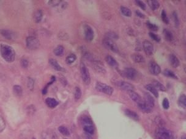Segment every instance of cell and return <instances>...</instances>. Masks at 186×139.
Segmentation results:
<instances>
[{
	"mask_svg": "<svg viewBox=\"0 0 186 139\" xmlns=\"http://www.w3.org/2000/svg\"><path fill=\"white\" fill-rule=\"evenodd\" d=\"M26 43L28 48L32 50L38 49L40 45L39 40L36 37L33 36L28 37L26 39Z\"/></svg>",
	"mask_w": 186,
	"mask_h": 139,
	"instance_id": "6",
	"label": "cell"
},
{
	"mask_svg": "<svg viewBox=\"0 0 186 139\" xmlns=\"http://www.w3.org/2000/svg\"><path fill=\"white\" fill-rule=\"evenodd\" d=\"M43 13L41 10H36L33 14V19L35 23H39L42 19Z\"/></svg>",
	"mask_w": 186,
	"mask_h": 139,
	"instance_id": "20",
	"label": "cell"
},
{
	"mask_svg": "<svg viewBox=\"0 0 186 139\" xmlns=\"http://www.w3.org/2000/svg\"><path fill=\"white\" fill-rule=\"evenodd\" d=\"M81 97V91L79 87H76L75 88L74 92V98L75 100H78Z\"/></svg>",
	"mask_w": 186,
	"mask_h": 139,
	"instance_id": "36",
	"label": "cell"
},
{
	"mask_svg": "<svg viewBox=\"0 0 186 139\" xmlns=\"http://www.w3.org/2000/svg\"><path fill=\"white\" fill-rule=\"evenodd\" d=\"M157 90H159L162 91H165L167 90L166 87L164 86V85H163L162 83L159 82L158 80H153V84H152Z\"/></svg>",
	"mask_w": 186,
	"mask_h": 139,
	"instance_id": "23",
	"label": "cell"
},
{
	"mask_svg": "<svg viewBox=\"0 0 186 139\" xmlns=\"http://www.w3.org/2000/svg\"><path fill=\"white\" fill-rule=\"evenodd\" d=\"M161 18L162 21H164L165 24H169V20L168 18V17L167 15V13L164 10H163L161 12Z\"/></svg>",
	"mask_w": 186,
	"mask_h": 139,
	"instance_id": "37",
	"label": "cell"
},
{
	"mask_svg": "<svg viewBox=\"0 0 186 139\" xmlns=\"http://www.w3.org/2000/svg\"><path fill=\"white\" fill-rule=\"evenodd\" d=\"M83 129L86 133L91 134V135L94 134V127H93L92 125L85 126H83Z\"/></svg>",
	"mask_w": 186,
	"mask_h": 139,
	"instance_id": "35",
	"label": "cell"
},
{
	"mask_svg": "<svg viewBox=\"0 0 186 139\" xmlns=\"http://www.w3.org/2000/svg\"><path fill=\"white\" fill-rule=\"evenodd\" d=\"M60 82L61 83V84L63 85V86H66L67 85V80L64 77V76H61L60 78Z\"/></svg>",
	"mask_w": 186,
	"mask_h": 139,
	"instance_id": "50",
	"label": "cell"
},
{
	"mask_svg": "<svg viewBox=\"0 0 186 139\" xmlns=\"http://www.w3.org/2000/svg\"><path fill=\"white\" fill-rule=\"evenodd\" d=\"M32 139H36V138H34V137H33Z\"/></svg>",
	"mask_w": 186,
	"mask_h": 139,
	"instance_id": "53",
	"label": "cell"
},
{
	"mask_svg": "<svg viewBox=\"0 0 186 139\" xmlns=\"http://www.w3.org/2000/svg\"><path fill=\"white\" fill-rule=\"evenodd\" d=\"M62 1L61 0H52V1H49V4L52 7H56L59 6Z\"/></svg>",
	"mask_w": 186,
	"mask_h": 139,
	"instance_id": "39",
	"label": "cell"
},
{
	"mask_svg": "<svg viewBox=\"0 0 186 139\" xmlns=\"http://www.w3.org/2000/svg\"><path fill=\"white\" fill-rule=\"evenodd\" d=\"M106 61L111 67L116 68L118 67V63L117 62V61H116L112 56L110 55H108L106 57Z\"/></svg>",
	"mask_w": 186,
	"mask_h": 139,
	"instance_id": "16",
	"label": "cell"
},
{
	"mask_svg": "<svg viewBox=\"0 0 186 139\" xmlns=\"http://www.w3.org/2000/svg\"><path fill=\"white\" fill-rule=\"evenodd\" d=\"M144 102L146 104L152 109L154 106V98L151 96L149 93H145L144 94Z\"/></svg>",
	"mask_w": 186,
	"mask_h": 139,
	"instance_id": "12",
	"label": "cell"
},
{
	"mask_svg": "<svg viewBox=\"0 0 186 139\" xmlns=\"http://www.w3.org/2000/svg\"><path fill=\"white\" fill-rule=\"evenodd\" d=\"M131 58L135 63H138V64L143 63L145 61V58L143 57V56H142L141 54H137V53L133 54L131 56Z\"/></svg>",
	"mask_w": 186,
	"mask_h": 139,
	"instance_id": "19",
	"label": "cell"
},
{
	"mask_svg": "<svg viewBox=\"0 0 186 139\" xmlns=\"http://www.w3.org/2000/svg\"><path fill=\"white\" fill-rule=\"evenodd\" d=\"M146 25L148 27V28L149 29H151V30L154 31H156L158 30V26L157 25L153 24V23L147 22L146 23Z\"/></svg>",
	"mask_w": 186,
	"mask_h": 139,
	"instance_id": "41",
	"label": "cell"
},
{
	"mask_svg": "<svg viewBox=\"0 0 186 139\" xmlns=\"http://www.w3.org/2000/svg\"><path fill=\"white\" fill-rule=\"evenodd\" d=\"M136 15L139 17L140 18H145V15L144 14H143L141 12H140L139 10H136Z\"/></svg>",
	"mask_w": 186,
	"mask_h": 139,
	"instance_id": "51",
	"label": "cell"
},
{
	"mask_svg": "<svg viewBox=\"0 0 186 139\" xmlns=\"http://www.w3.org/2000/svg\"><path fill=\"white\" fill-rule=\"evenodd\" d=\"M49 62L53 67V68L56 70L59 71V72L63 70L62 67H61V65L59 64H58V61L56 59H49Z\"/></svg>",
	"mask_w": 186,
	"mask_h": 139,
	"instance_id": "26",
	"label": "cell"
},
{
	"mask_svg": "<svg viewBox=\"0 0 186 139\" xmlns=\"http://www.w3.org/2000/svg\"><path fill=\"white\" fill-rule=\"evenodd\" d=\"M106 37L110 39L113 40V39H118V36L115 32H107L106 34Z\"/></svg>",
	"mask_w": 186,
	"mask_h": 139,
	"instance_id": "38",
	"label": "cell"
},
{
	"mask_svg": "<svg viewBox=\"0 0 186 139\" xmlns=\"http://www.w3.org/2000/svg\"><path fill=\"white\" fill-rule=\"evenodd\" d=\"M163 73H164V75L167 77H168V78H170L172 79H178V76L174 73V72L170 70H168V69L165 70L163 72Z\"/></svg>",
	"mask_w": 186,
	"mask_h": 139,
	"instance_id": "29",
	"label": "cell"
},
{
	"mask_svg": "<svg viewBox=\"0 0 186 139\" xmlns=\"http://www.w3.org/2000/svg\"><path fill=\"white\" fill-rule=\"evenodd\" d=\"M178 104L179 107L184 109H186V95L181 94L178 100Z\"/></svg>",
	"mask_w": 186,
	"mask_h": 139,
	"instance_id": "21",
	"label": "cell"
},
{
	"mask_svg": "<svg viewBox=\"0 0 186 139\" xmlns=\"http://www.w3.org/2000/svg\"><path fill=\"white\" fill-rule=\"evenodd\" d=\"M58 131H59V132L61 134H63V135L69 136L70 135V132H69V129L67 128L66 127H65L64 126H61L58 127Z\"/></svg>",
	"mask_w": 186,
	"mask_h": 139,
	"instance_id": "33",
	"label": "cell"
},
{
	"mask_svg": "<svg viewBox=\"0 0 186 139\" xmlns=\"http://www.w3.org/2000/svg\"><path fill=\"white\" fill-rule=\"evenodd\" d=\"M0 53H1V55L3 59L8 62H13L15 60L16 52L11 46L7 45H1V46H0Z\"/></svg>",
	"mask_w": 186,
	"mask_h": 139,
	"instance_id": "1",
	"label": "cell"
},
{
	"mask_svg": "<svg viewBox=\"0 0 186 139\" xmlns=\"http://www.w3.org/2000/svg\"><path fill=\"white\" fill-rule=\"evenodd\" d=\"M173 18H174V24H175V26L176 27H178L179 26V21L178 17V14H177V13L176 12H174L173 13Z\"/></svg>",
	"mask_w": 186,
	"mask_h": 139,
	"instance_id": "46",
	"label": "cell"
},
{
	"mask_svg": "<svg viewBox=\"0 0 186 139\" xmlns=\"http://www.w3.org/2000/svg\"><path fill=\"white\" fill-rule=\"evenodd\" d=\"M80 73L83 82L86 85H89L91 83V76L88 69L83 62L80 64Z\"/></svg>",
	"mask_w": 186,
	"mask_h": 139,
	"instance_id": "3",
	"label": "cell"
},
{
	"mask_svg": "<svg viewBox=\"0 0 186 139\" xmlns=\"http://www.w3.org/2000/svg\"><path fill=\"white\" fill-rule=\"evenodd\" d=\"M84 34H85V37L86 40L91 42L94 39V32L89 25H85L84 26Z\"/></svg>",
	"mask_w": 186,
	"mask_h": 139,
	"instance_id": "8",
	"label": "cell"
},
{
	"mask_svg": "<svg viewBox=\"0 0 186 139\" xmlns=\"http://www.w3.org/2000/svg\"><path fill=\"white\" fill-rule=\"evenodd\" d=\"M149 36H150V37L151 39H153L154 40H155L157 42H159L160 41V37L158 36V35L153 33V32H149Z\"/></svg>",
	"mask_w": 186,
	"mask_h": 139,
	"instance_id": "42",
	"label": "cell"
},
{
	"mask_svg": "<svg viewBox=\"0 0 186 139\" xmlns=\"http://www.w3.org/2000/svg\"><path fill=\"white\" fill-rule=\"evenodd\" d=\"M162 106L163 108H164V109H168L169 108H170V102H169V101L168 99L165 98H164V99H163V101H162Z\"/></svg>",
	"mask_w": 186,
	"mask_h": 139,
	"instance_id": "43",
	"label": "cell"
},
{
	"mask_svg": "<svg viewBox=\"0 0 186 139\" xmlns=\"http://www.w3.org/2000/svg\"><path fill=\"white\" fill-rule=\"evenodd\" d=\"M13 90H14V94L16 96H17V97L21 96L22 93H23V90H22L21 86H18V85H16V86H14Z\"/></svg>",
	"mask_w": 186,
	"mask_h": 139,
	"instance_id": "34",
	"label": "cell"
},
{
	"mask_svg": "<svg viewBox=\"0 0 186 139\" xmlns=\"http://www.w3.org/2000/svg\"><path fill=\"white\" fill-rule=\"evenodd\" d=\"M143 48L145 53L149 56L152 55L154 52V46L148 40H145L143 43Z\"/></svg>",
	"mask_w": 186,
	"mask_h": 139,
	"instance_id": "10",
	"label": "cell"
},
{
	"mask_svg": "<svg viewBox=\"0 0 186 139\" xmlns=\"http://www.w3.org/2000/svg\"><path fill=\"white\" fill-rule=\"evenodd\" d=\"M29 65V63H28V61L26 59H21V65L23 68H27L28 66Z\"/></svg>",
	"mask_w": 186,
	"mask_h": 139,
	"instance_id": "49",
	"label": "cell"
},
{
	"mask_svg": "<svg viewBox=\"0 0 186 139\" xmlns=\"http://www.w3.org/2000/svg\"><path fill=\"white\" fill-rule=\"evenodd\" d=\"M135 3L137 5H138L140 7L141 9H142L143 10H145L146 7V5L142 1H139V0H137V1H135Z\"/></svg>",
	"mask_w": 186,
	"mask_h": 139,
	"instance_id": "48",
	"label": "cell"
},
{
	"mask_svg": "<svg viewBox=\"0 0 186 139\" xmlns=\"http://www.w3.org/2000/svg\"><path fill=\"white\" fill-rule=\"evenodd\" d=\"M121 13L123 14V15H124L125 17H131V15H132L131 10L129 8H127L126 7L121 6Z\"/></svg>",
	"mask_w": 186,
	"mask_h": 139,
	"instance_id": "30",
	"label": "cell"
},
{
	"mask_svg": "<svg viewBox=\"0 0 186 139\" xmlns=\"http://www.w3.org/2000/svg\"><path fill=\"white\" fill-rule=\"evenodd\" d=\"M102 43L107 49L116 53L119 52V49H118V46L116 45V44L113 42V40L106 37L103 39Z\"/></svg>",
	"mask_w": 186,
	"mask_h": 139,
	"instance_id": "5",
	"label": "cell"
},
{
	"mask_svg": "<svg viewBox=\"0 0 186 139\" xmlns=\"http://www.w3.org/2000/svg\"><path fill=\"white\" fill-rule=\"evenodd\" d=\"M80 121H81V124L83 125V126L92 125L93 124L91 119L89 117H87V116H83V117L81 118Z\"/></svg>",
	"mask_w": 186,
	"mask_h": 139,
	"instance_id": "27",
	"label": "cell"
},
{
	"mask_svg": "<svg viewBox=\"0 0 186 139\" xmlns=\"http://www.w3.org/2000/svg\"><path fill=\"white\" fill-rule=\"evenodd\" d=\"M54 54L57 56H61L64 53V48L61 45H59L56 46L55 49L53 50Z\"/></svg>",
	"mask_w": 186,
	"mask_h": 139,
	"instance_id": "31",
	"label": "cell"
},
{
	"mask_svg": "<svg viewBox=\"0 0 186 139\" xmlns=\"http://www.w3.org/2000/svg\"><path fill=\"white\" fill-rule=\"evenodd\" d=\"M169 62L170 63V65L173 68L178 67L180 64L178 58L174 54H170L169 56Z\"/></svg>",
	"mask_w": 186,
	"mask_h": 139,
	"instance_id": "15",
	"label": "cell"
},
{
	"mask_svg": "<svg viewBox=\"0 0 186 139\" xmlns=\"http://www.w3.org/2000/svg\"><path fill=\"white\" fill-rule=\"evenodd\" d=\"M117 86L122 90L127 91L128 92L134 91V87L132 84L125 82V81H118L117 82Z\"/></svg>",
	"mask_w": 186,
	"mask_h": 139,
	"instance_id": "11",
	"label": "cell"
},
{
	"mask_svg": "<svg viewBox=\"0 0 186 139\" xmlns=\"http://www.w3.org/2000/svg\"><path fill=\"white\" fill-rule=\"evenodd\" d=\"M145 88L149 91H150L151 94H152L156 98L159 97V92H158L157 90L152 84H147L145 86Z\"/></svg>",
	"mask_w": 186,
	"mask_h": 139,
	"instance_id": "25",
	"label": "cell"
},
{
	"mask_svg": "<svg viewBox=\"0 0 186 139\" xmlns=\"http://www.w3.org/2000/svg\"><path fill=\"white\" fill-rule=\"evenodd\" d=\"M147 3L151 9L153 10H156L158 9L160 6L159 1H156V0H148V1H147Z\"/></svg>",
	"mask_w": 186,
	"mask_h": 139,
	"instance_id": "22",
	"label": "cell"
},
{
	"mask_svg": "<svg viewBox=\"0 0 186 139\" xmlns=\"http://www.w3.org/2000/svg\"><path fill=\"white\" fill-rule=\"evenodd\" d=\"M129 97L131 98V99L133 100L136 103H137L138 104L142 102L143 101V100L142 99V98L140 97V95L139 94H138L137 93H136L134 91H129Z\"/></svg>",
	"mask_w": 186,
	"mask_h": 139,
	"instance_id": "13",
	"label": "cell"
},
{
	"mask_svg": "<svg viewBox=\"0 0 186 139\" xmlns=\"http://www.w3.org/2000/svg\"><path fill=\"white\" fill-rule=\"evenodd\" d=\"M181 139H186V136H185V135H182V136L181 137Z\"/></svg>",
	"mask_w": 186,
	"mask_h": 139,
	"instance_id": "52",
	"label": "cell"
},
{
	"mask_svg": "<svg viewBox=\"0 0 186 139\" xmlns=\"http://www.w3.org/2000/svg\"><path fill=\"white\" fill-rule=\"evenodd\" d=\"M77 59V56L74 54H71L67 56L66 59V62L67 64H72Z\"/></svg>",
	"mask_w": 186,
	"mask_h": 139,
	"instance_id": "32",
	"label": "cell"
},
{
	"mask_svg": "<svg viewBox=\"0 0 186 139\" xmlns=\"http://www.w3.org/2000/svg\"><path fill=\"white\" fill-rule=\"evenodd\" d=\"M34 85V81L32 78H28V87L30 90H32Z\"/></svg>",
	"mask_w": 186,
	"mask_h": 139,
	"instance_id": "45",
	"label": "cell"
},
{
	"mask_svg": "<svg viewBox=\"0 0 186 139\" xmlns=\"http://www.w3.org/2000/svg\"><path fill=\"white\" fill-rule=\"evenodd\" d=\"M156 139H176L173 133L164 127H160L156 131Z\"/></svg>",
	"mask_w": 186,
	"mask_h": 139,
	"instance_id": "2",
	"label": "cell"
},
{
	"mask_svg": "<svg viewBox=\"0 0 186 139\" xmlns=\"http://www.w3.org/2000/svg\"><path fill=\"white\" fill-rule=\"evenodd\" d=\"M148 68L151 73L154 75H158L161 73V68L160 66L155 62H150Z\"/></svg>",
	"mask_w": 186,
	"mask_h": 139,
	"instance_id": "9",
	"label": "cell"
},
{
	"mask_svg": "<svg viewBox=\"0 0 186 139\" xmlns=\"http://www.w3.org/2000/svg\"><path fill=\"white\" fill-rule=\"evenodd\" d=\"M96 89L98 91L102 92L103 94L108 95H111L113 93V89L112 87L100 82L96 83Z\"/></svg>",
	"mask_w": 186,
	"mask_h": 139,
	"instance_id": "4",
	"label": "cell"
},
{
	"mask_svg": "<svg viewBox=\"0 0 186 139\" xmlns=\"http://www.w3.org/2000/svg\"><path fill=\"white\" fill-rule=\"evenodd\" d=\"M164 35L165 39L166 40H167L169 42H171L173 40V35L171 31H170L168 29H164Z\"/></svg>",
	"mask_w": 186,
	"mask_h": 139,
	"instance_id": "28",
	"label": "cell"
},
{
	"mask_svg": "<svg viewBox=\"0 0 186 139\" xmlns=\"http://www.w3.org/2000/svg\"><path fill=\"white\" fill-rule=\"evenodd\" d=\"M0 34H1L2 36L4 37L6 39H9V40H12L14 38V32L9 30L2 29L0 31Z\"/></svg>",
	"mask_w": 186,
	"mask_h": 139,
	"instance_id": "18",
	"label": "cell"
},
{
	"mask_svg": "<svg viewBox=\"0 0 186 139\" xmlns=\"http://www.w3.org/2000/svg\"><path fill=\"white\" fill-rule=\"evenodd\" d=\"M27 110L29 115H32L35 112V111H36V109H35V107L34 106L31 105L28 107Z\"/></svg>",
	"mask_w": 186,
	"mask_h": 139,
	"instance_id": "47",
	"label": "cell"
},
{
	"mask_svg": "<svg viewBox=\"0 0 186 139\" xmlns=\"http://www.w3.org/2000/svg\"><path fill=\"white\" fill-rule=\"evenodd\" d=\"M122 75L128 79L134 80L137 78V72L133 68H126L122 72Z\"/></svg>",
	"mask_w": 186,
	"mask_h": 139,
	"instance_id": "7",
	"label": "cell"
},
{
	"mask_svg": "<svg viewBox=\"0 0 186 139\" xmlns=\"http://www.w3.org/2000/svg\"><path fill=\"white\" fill-rule=\"evenodd\" d=\"M45 103L49 108H55L58 106V104H59L58 101H56L54 98H47L45 99Z\"/></svg>",
	"mask_w": 186,
	"mask_h": 139,
	"instance_id": "17",
	"label": "cell"
},
{
	"mask_svg": "<svg viewBox=\"0 0 186 139\" xmlns=\"http://www.w3.org/2000/svg\"><path fill=\"white\" fill-rule=\"evenodd\" d=\"M124 113L125 114V115L127 117H128L129 118L135 120V121H138L139 120V116L133 110H131L129 109H127L125 110Z\"/></svg>",
	"mask_w": 186,
	"mask_h": 139,
	"instance_id": "14",
	"label": "cell"
},
{
	"mask_svg": "<svg viewBox=\"0 0 186 139\" xmlns=\"http://www.w3.org/2000/svg\"><path fill=\"white\" fill-rule=\"evenodd\" d=\"M6 127V123L3 118L0 115V132L3 131Z\"/></svg>",
	"mask_w": 186,
	"mask_h": 139,
	"instance_id": "40",
	"label": "cell"
},
{
	"mask_svg": "<svg viewBox=\"0 0 186 139\" xmlns=\"http://www.w3.org/2000/svg\"><path fill=\"white\" fill-rule=\"evenodd\" d=\"M139 109H140V110H142L143 112L145 113H150L151 112V108H149L147 104H145V102H144V101L138 104Z\"/></svg>",
	"mask_w": 186,
	"mask_h": 139,
	"instance_id": "24",
	"label": "cell"
},
{
	"mask_svg": "<svg viewBox=\"0 0 186 139\" xmlns=\"http://www.w3.org/2000/svg\"><path fill=\"white\" fill-rule=\"evenodd\" d=\"M55 80V76H52V79H51V80H50V82L44 87V89L43 90H42V94H43L44 95H45V94H46V91H47V89H48L49 86H50V85L54 82Z\"/></svg>",
	"mask_w": 186,
	"mask_h": 139,
	"instance_id": "44",
	"label": "cell"
}]
</instances>
